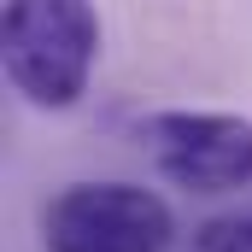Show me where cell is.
Listing matches in <instances>:
<instances>
[{
    "instance_id": "6da1fadb",
    "label": "cell",
    "mask_w": 252,
    "mask_h": 252,
    "mask_svg": "<svg viewBox=\"0 0 252 252\" xmlns=\"http://www.w3.org/2000/svg\"><path fill=\"white\" fill-rule=\"evenodd\" d=\"M100 41L106 30L94 0H6V18H0L6 82L35 112L82 106L100 64Z\"/></svg>"
},
{
    "instance_id": "7a4b0ae2",
    "label": "cell",
    "mask_w": 252,
    "mask_h": 252,
    "mask_svg": "<svg viewBox=\"0 0 252 252\" xmlns=\"http://www.w3.org/2000/svg\"><path fill=\"white\" fill-rule=\"evenodd\" d=\"M135 141L147 164L188 193L252 188V118L211 106H164L135 118Z\"/></svg>"
},
{
    "instance_id": "3957f363",
    "label": "cell",
    "mask_w": 252,
    "mask_h": 252,
    "mask_svg": "<svg viewBox=\"0 0 252 252\" xmlns=\"http://www.w3.org/2000/svg\"><path fill=\"white\" fill-rule=\"evenodd\" d=\"M170 205L141 182H70L41 211L47 252H164Z\"/></svg>"
},
{
    "instance_id": "277c9868",
    "label": "cell",
    "mask_w": 252,
    "mask_h": 252,
    "mask_svg": "<svg viewBox=\"0 0 252 252\" xmlns=\"http://www.w3.org/2000/svg\"><path fill=\"white\" fill-rule=\"evenodd\" d=\"M188 252H252V217H211L193 229V247Z\"/></svg>"
}]
</instances>
